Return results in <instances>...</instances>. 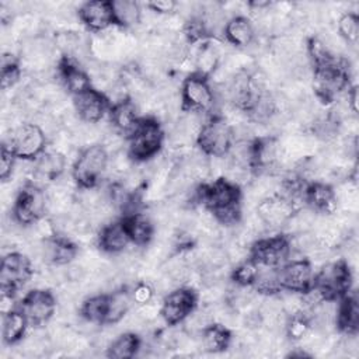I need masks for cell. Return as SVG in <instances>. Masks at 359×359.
Segmentation results:
<instances>
[{
  "label": "cell",
  "mask_w": 359,
  "mask_h": 359,
  "mask_svg": "<svg viewBox=\"0 0 359 359\" xmlns=\"http://www.w3.org/2000/svg\"><path fill=\"white\" fill-rule=\"evenodd\" d=\"M108 313V294H95L84 300L80 307L81 317L91 324H105Z\"/></svg>",
  "instance_id": "31"
},
{
  "label": "cell",
  "mask_w": 359,
  "mask_h": 359,
  "mask_svg": "<svg viewBox=\"0 0 359 359\" xmlns=\"http://www.w3.org/2000/svg\"><path fill=\"white\" fill-rule=\"evenodd\" d=\"M32 273V264L27 255L21 252H8L1 259V292L13 296L21 286H24L31 279Z\"/></svg>",
  "instance_id": "10"
},
{
  "label": "cell",
  "mask_w": 359,
  "mask_h": 359,
  "mask_svg": "<svg viewBox=\"0 0 359 359\" xmlns=\"http://www.w3.org/2000/svg\"><path fill=\"white\" fill-rule=\"evenodd\" d=\"M46 203L45 192L35 184L27 182L20 189L14 202L13 215L15 222L20 224L36 223L43 216Z\"/></svg>",
  "instance_id": "9"
},
{
  "label": "cell",
  "mask_w": 359,
  "mask_h": 359,
  "mask_svg": "<svg viewBox=\"0 0 359 359\" xmlns=\"http://www.w3.org/2000/svg\"><path fill=\"white\" fill-rule=\"evenodd\" d=\"M289 254V237L285 234L259 238L250 247V259H252L258 266L276 268L287 258Z\"/></svg>",
  "instance_id": "11"
},
{
  "label": "cell",
  "mask_w": 359,
  "mask_h": 359,
  "mask_svg": "<svg viewBox=\"0 0 359 359\" xmlns=\"http://www.w3.org/2000/svg\"><path fill=\"white\" fill-rule=\"evenodd\" d=\"M294 212H297V203L282 194L262 198L257 205V216L266 227H279L286 224Z\"/></svg>",
  "instance_id": "13"
},
{
  "label": "cell",
  "mask_w": 359,
  "mask_h": 359,
  "mask_svg": "<svg viewBox=\"0 0 359 359\" xmlns=\"http://www.w3.org/2000/svg\"><path fill=\"white\" fill-rule=\"evenodd\" d=\"M108 165V151L102 144L87 146L77 157L73 178L83 189L95 188Z\"/></svg>",
  "instance_id": "5"
},
{
  "label": "cell",
  "mask_w": 359,
  "mask_h": 359,
  "mask_svg": "<svg viewBox=\"0 0 359 359\" xmlns=\"http://www.w3.org/2000/svg\"><path fill=\"white\" fill-rule=\"evenodd\" d=\"M140 345H142V342L136 334L123 332L119 337H116L115 339H112V342L108 345L107 356L114 358V359L133 358L135 355H137Z\"/></svg>",
  "instance_id": "28"
},
{
  "label": "cell",
  "mask_w": 359,
  "mask_h": 359,
  "mask_svg": "<svg viewBox=\"0 0 359 359\" xmlns=\"http://www.w3.org/2000/svg\"><path fill=\"white\" fill-rule=\"evenodd\" d=\"M122 223L128 231L130 243L136 245H147L153 238L154 226L146 215H142V213L128 215L125 216Z\"/></svg>",
  "instance_id": "24"
},
{
  "label": "cell",
  "mask_w": 359,
  "mask_h": 359,
  "mask_svg": "<svg viewBox=\"0 0 359 359\" xmlns=\"http://www.w3.org/2000/svg\"><path fill=\"white\" fill-rule=\"evenodd\" d=\"M146 7L150 8L154 13L158 14H168L172 13L177 7V3L172 0H157V1H149L146 3Z\"/></svg>",
  "instance_id": "38"
},
{
  "label": "cell",
  "mask_w": 359,
  "mask_h": 359,
  "mask_svg": "<svg viewBox=\"0 0 359 359\" xmlns=\"http://www.w3.org/2000/svg\"><path fill=\"white\" fill-rule=\"evenodd\" d=\"M129 243H130V238L122 222H114V223L105 224L101 229L98 236L100 248L109 254L122 252Z\"/></svg>",
  "instance_id": "22"
},
{
  "label": "cell",
  "mask_w": 359,
  "mask_h": 359,
  "mask_svg": "<svg viewBox=\"0 0 359 359\" xmlns=\"http://www.w3.org/2000/svg\"><path fill=\"white\" fill-rule=\"evenodd\" d=\"M109 119L116 133L129 136L139 122L135 102L130 101L129 97L115 101L111 108Z\"/></svg>",
  "instance_id": "21"
},
{
  "label": "cell",
  "mask_w": 359,
  "mask_h": 359,
  "mask_svg": "<svg viewBox=\"0 0 359 359\" xmlns=\"http://www.w3.org/2000/svg\"><path fill=\"white\" fill-rule=\"evenodd\" d=\"M80 20L93 31H105L115 24L111 1H86L79 8Z\"/></svg>",
  "instance_id": "18"
},
{
  "label": "cell",
  "mask_w": 359,
  "mask_h": 359,
  "mask_svg": "<svg viewBox=\"0 0 359 359\" xmlns=\"http://www.w3.org/2000/svg\"><path fill=\"white\" fill-rule=\"evenodd\" d=\"M66 165V158L62 153L59 151H48V153H42L35 165H34V172L36 177L42 178V180H57Z\"/></svg>",
  "instance_id": "26"
},
{
  "label": "cell",
  "mask_w": 359,
  "mask_h": 359,
  "mask_svg": "<svg viewBox=\"0 0 359 359\" xmlns=\"http://www.w3.org/2000/svg\"><path fill=\"white\" fill-rule=\"evenodd\" d=\"M335 323L338 328L345 334H355L359 328V304H358V293H346L342 297V303L337 310Z\"/></svg>",
  "instance_id": "23"
},
{
  "label": "cell",
  "mask_w": 359,
  "mask_h": 359,
  "mask_svg": "<svg viewBox=\"0 0 359 359\" xmlns=\"http://www.w3.org/2000/svg\"><path fill=\"white\" fill-rule=\"evenodd\" d=\"M259 266L252 261L247 259L243 261L231 273V279L237 286H252Z\"/></svg>",
  "instance_id": "35"
},
{
  "label": "cell",
  "mask_w": 359,
  "mask_h": 359,
  "mask_svg": "<svg viewBox=\"0 0 359 359\" xmlns=\"http://www.w3.org/2000/svg\"><path fill=\"white\" fill-rule=\"evenodd\" d=\"M56 309L55 296L45 289H34L28 292L21 303L20 310L24 313L29 324L41 325L52 318Z\"/></svg>",
  "instance_id": "14"
},
{
  "label": "cell",
  "mask_w": 359,
  "mask_h": 359,
  "mask_svg": "<svg viewBox=\"0 0 359 359\" xmlns=\"http://www.w3.org/2000/svg\"><path fill=\"white\" fill-rule=\"evenodd\" d=\"M45 132L36 123H22L11 130L8 143H6L13 153L22 160L39 157L45 149Z\"/></svg>",
  "instance_id": "7"
},
{
  "label": "cell",
  "mask_w": 359,
  "mask_h": 359,
  "mask_svg": "<svg viewBox=\"0 0 359 359\" xmlns=\"http://www.w3.org/2000/svg\"><path fill=\"white\" fill-rule=\"evenodd\" d=\"M73 100L79 118L86 123H97L109 108L108 97L101 90L93 87L73 95Z\"/></svg>",
  "instance_id": "16"
},
{
  "label": "cell",
  "mask_w": 359,
  "mask_h": 359,
  "mask_svg": "<svg viewBox=\"0 0 359 359\" xmlns=\"http://www.w3.org/2000/svg\"><path fill=\"white\" fill-rule=\"evenodd\" d=\"M196 142L205 154L212 157H224L234 142L233 128L224 118L213 115L202 123L196 135Z\"/></svg>",
  "instance_id": "4"
},
{
  "label": "cell",
  "mask_w": 359,
  "mask_h": 359,
  "mask_svg": "<svg viewBox=\"0 0 359 359\" xmlns=\"http://www.w3.org/2000/svg\"><path fill=\"white\" fill-rule=\"evenodd\" d=\"M194 198L202 203L220 224H237L241 219L240 187L227 178H217L212 184L199 185Z\"/></svg>",
  "instance_id": "1"
},
{
  "label": "cell",
  "mask_w": 359,
  "mask_h": 359,
  "mask_svg": "<svg viewBox=\"0 0 359 359\" xmlns=\"http://www.w3.org/2000/svg\"><path fill=\"white\" fill-rule=\"evenodd\" d=\"M21 76L18 60L11 53L1 56V88L7 90L13 87Z\"/></svg>",
  "instance_id": "34"
},
{
  "label": "cell",
  "mask_w": 359,
  "mask_h": 359,
  "mask_svg": "<svg viewBox=\"0 0 359 359\" xmlns=\"http://www.w3.org/2000/svg\"><path fill=\"white\" fill-rule=\"evenodd\" d=\"M303 201H306V203L314 213L321 215H331L337 210L338 206L337 191H334L331 185L324 182H311L306 185Z\"/></svg>",
  "instance_id": "19"
},
{
  "label": "cell",
  "mask_w": 359,
  "mask_h": 359,
  "mask_svg": "<svg viewBox=\"0 0 359 359\" xmlns=\"http://www.w3.org/2000/svg\"><path fill=\"white\" fill-rule=\"evenodd\" d=\"M153 294H154V290H153V287L149 283H139L132 290L133 302L137 303L139 306L153 300Z\"/></svg>",
  "instance_id": "37"
},
{
  "label": "cell",
  "mask_w": 359,
  "mask_h": 359,
  "mask_svg": "<svg viewBox=\"0 0 359 359\" xmlns=\"http://www.w3.org/2000/svg\"><path fill=\"white\" fill-rule=\"evenodd\" d=\"M111 3H112L115 24L121 27H133L140 22L142 11L136 1L115 0Z\"/></svg>",
  "instance_id": "32"
},
{
  "label": "cell",
  "mask_w": 359,
  "mask_h": 359,
  "mask_svg": "<svg viewBox=\"0 0 359 359\" xmlns=\"http://www.w3.org/2000/svg\"><path fill=\"white\" fill-rule=\"evenodd\" d=\"M57 76L62 84L73 95L91 87V79L86 70H83L73 57L63 56L57 65Z\"/></svg>",
  "instance_id": "20"
},
{
  "label": "cell",
  "mask_w": 359,
  "mask_h": 359,
  "mask_svg": "<svg viewBox=\"0 0 359 359\" xmlns=\"http://www.w3.org/2000/svg\"><path fill=\"white\" fill-rule=\"evenodd\" d=\"M133 303L132 293H129L126 289H116L111 294H108V313L105 323L107 324H115L123 318V316L129 311L130 306Z\"/></svg>",
  "instance_id": "30"
},
{
  "label": "cell",
  "mask_w": 359,
  "mask_h": 359,
  "mask_svg": "<svg viewBox=\"0 0 359 359\" xmlns=\"http://www.w3.org/2000/svg\"><path fill=\"white\" fill-rule=\"evenodd\" d=\"M79 247L66 236L53 234L45 237L38 247L39 257L50 265H67L77 257Z\"/></svg>",
  "instance_id": "17"
},
{
  "label": "cell",
  "mask_w": 359,
  "mask_h": 359,
  "mask_svg": "<svg viewBox=\"0 0 359 359\" xmlns=\"http://www.w3.org/2000/svg\"><path fill=\"white\" fill-rule=\"evenodd\" d=\"M213 90L202 73L189 74L181 87V105L188 112H205L213 107Z\"/></svg>",
  "instance_id": "8"
},
{
  "label": "cell",
  "mask_w": 359,
  "mask_h": 359,
  "mask_svg": "<svg viewBox=\"0 0 359 359\" xmlns=\"http://www.w3.org/2000/svg\"><path fill=\"white\" fill-rule=\"evenodd\" d=\"M224 36L231 45L247 46L254 41L255 29L250 20L243 15H236L226 22Z\"/></svg>",
  "instance_id": "25"
},
{
  "label": "cell",
  "mask_w": 359,
  "mask_h": 359,
  "mask_svg": "<svg viewBox=\"0 0 359 359\" xmlns=\"http://www.w3.org/2000/svg\"><path fill=\"white\" fill-rule=\"evenodd\" d=\"M28 320L24 313L18 310H8L3 317V342L13 345L18 342L27 330Z\"/></svg>",
  "instance_id": "27"
},
{
  "label": "cell",
  "mask_w": 359,
  "mask_h": 359,
  "mask_svg": "<svg viewBox=\"0 0 359 359\" xmlns=\"http://www.w3.org/2000/svg\"><path fill=\"white\" fill-rule=\"evenodd\" d=\"M202 345L206 351L210 352H222L227 349L231 344V334L227 327L222 324L212 323L202 332Z\"/></svg>",
  "instance_id": "29"
},
{
  "label": "cell",
  "mask_w": 359,
  "mask_h": 359,
  "mask_svg": "<svg viewBox=\"0 0 359 359\" xmlns=\"http://www.w3.org/2000/svg\"><path fill=\"white\" fill-rule=\"evenodd\" d=\"M338 32L346 43H356L359 38V18L355 13L346 11L338 20Z\"/></svg>",
  "instance_id": "33"
},
{
  "label": "cell",
  "mask_w": 359,
  "mask_h": 359,
  "mask_svg": "<svg viewBox=\"0 0 359 359\" xmlns=\"http://www.w3.org/2000/svg\"><path fill=\"white\" fill-rule=\"evenodd\" d=\"M351 282L352 273L349 265L345 261H337L321 268L313 282V287L317 289L324 300L334 302L349 292Z\"/></svg>",
  "instance_id": "6"
},
{
  "label": "cell",
  "mask_w": 359,
  "mask_h": 359,
  "mask_svg": "<svg viewBox=\"0 0 359 359\" xmlns=\"http://www.w3.org/2000/svg\"><path fill=\"white\" fill-rule=\"evenodd\" d=\"M314 93L325 104H330L349 87V69L345 59H334L328 65L314 69Z\"/></svg>",
  "instance_id": "2"
},
{
  "label": "cell",
  "mask_w": 359,
  "mask_h": 359,
  "mask_svg": "<svg viewBox=\"0 0 359 359\" xmlns=\"http://www.w3.org/2000/svg\"><path fill=\"white\" fill-rule=\"evenodd\" d=\"M280 289L294 293H306L313 286V269L309 259H294L278 268Z\"/></svg>",
  "instance_id": "15"
},
{
  "label": "cell",
  "mask_w": 359,
  "mask_h": 359,
  "mask_svg": "<svg viewBox=\"0 0 359 359\" xmlns=\"http://www.w3.org/2000/svg\"><path fill=\"white\" fill-rule=\"evenodd\" d=\"M15 158L17 156L13 153V150L6 143H3L0 153V178L3 181H7V178L11 177L15 165Z\"/></svg>",
  "instance_id": "36"
},
{
  "label": "cell",
  "mask_w": 359,
  "mask_h": 359,
  "mask_svg": "<svg viewBox=\"0 0 359 359\" xmlns=\"http://www.w3.org/2000/svg\"><path fill=\"white\" fill-rule=\"evenodd\" d=\"M196 303L198 296L192 289L178 287L164 297L160 314L168 325H175L184 321L196 309Z\"/></svg>",
  "instance_id": "12"
},
{
  "label": "cell",
  "mask_w": 359,
  "mask_h": 359,
  "mask_svg": "<svg viewBox=\"0 0 359 359\" xmlns=\"http://www.w3.org/2000/svg\"><path fill=\"white\" fill-rule=\"evenodd\" d=\"M129 137V156L135 161H146L161 149L164 133L154 118H142Z\"/></svg>",
  "instance_id": "3"
}]
</instances>
